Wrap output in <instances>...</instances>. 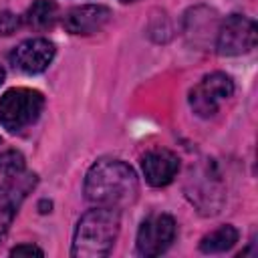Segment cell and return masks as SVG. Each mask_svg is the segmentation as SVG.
Returning a JSON list of instances; mask_svg holds the SVG:
<instances>
[{
  "label": "cell",
  "mask_w": 258,
  "mask_h": 258,
  "mask_svg": "<svg viewBox=\"0 0 258 258\" xmlns=\"http://www.w3.org/2000/svg\"><path fill=\"white\" fill-rule=\"evenodd\" d=\"M139 183L133 167L121 159H99L85 177V196L101 208L121 210L137 200Z\"/></svg>",
  "instance_id": "6da1fadb"
},
{
  "label": "cell",
  "mask_w": 258,
  "mask_h": 258,
  "mask_svg": "<svg viewBox=\"0 0 258 258\" xmlns=\"http://www.w3.org/2000/svg\"><path fill=\"white\" fill-rule=\"evenodd\" d=\"M119 234V210L95 206L81 216L75 236L71 256L75 258H101L107 256Z\"/></svg>",
  "instance_id": "7a4b0ae2"
},
{
  "label": "cell",
  "mask_w": 258,
  "mask_h": 258,
  "mask_svg": "<svg viewBox=\"0 0 258 258\" xmlns=\"http://www.w3.org/2000/svg\"><path fill=\"white\" fill-rule=\"evenodd\" d=\"M44 107L42 93L26 87H16L0 97V125L10 133H20L40 117Z\"/></svg>",
  "instance_id": "3957f363"
},
{
  "label": "cell",
  "mask_w": 258,
  "mask_h": 258,
  "mask_svg": "<svg viewBox=\"0 0 258 258\" xmlns=\"http://www.w3.org/2000/svg\"><path fill=\"white\" fill-rule=\"evenodd\" d=\"M234 93V83L226 73H210L206 75L191 91H189V107L191 111L202 117L210 119L218 113L220 105L230 99Z\"/></svg>",
  "instance_id": "277c9868"
},
{
  "label": "cell",
  "mask_w": 258,
  "mask_h": 258,
  "mask_svg": "<svg viewBox=\"0 0 258 258\" xmlns=\"http://www.w3.org/2000/svg\"><path fill=\"white\" fill-rule=\"evenodd\" d=\"M256 34H258L256 22L252 18L242 14H232L222 22L218 30L216 48L222 56L246 54L256 46Z\"/></svg>",
  "instance_id": "5b68a950"
},
{
  "label": "cell",
  "mask_w": 258,
  "mask_h": 258,
  "mask_svg": "<svg viewBox=\"0 0 258 258\" xmlns=\"http://www.w3.org/2000/svg\"><path fill=\"white\" fill-rule=\"evenodd\" d=\"M187 198L200 208L202 214H216L224 204L222 179L212 163L202 165L198 171H191Z\"/></svg>",
  "instance_id": "8992f818"
},
{
  "label": "cell",
  "mask_w": 258,
  "mask_h": 258,
  "mask_svg": "<svg viewBox=\"0 0 258 258\" xmlns=\"http://www.w3.org/2000/svg\"><path fill=\"white\" fill-rule=\"evenodd\" d=\"M175 220L167 214H155L141 222L137 232V252L141 256H159L175 240Z\"/></svg>",
  "instance_id": "52a82bcc"
},
{
  "label": "cell",
  "mask_w": 258,
  "mask_h": 258,
  "mask_svg": "<svg viewBox=\"0 0 258 258\" xmlns=\"http://www.w3.org/2000/svg\"><path fill=\"white\" fill-rule=\"evenodd\" d=\"M36 181H38L36 173L22 171L18 175L8 177V181L4 185H0V242L8 234L18 208L22 206L26 196L34 189Z\"/></svg>",
  "instance_id": "ba28073f"
},
{
  "label": "cell",
  "mask_w": 258,
  "mask_h": 258,
  "mask_svg": "<svg viewBox=\"0 0 258 258\" xmlns=\"http://www.w3.org/2000/svg\"><path fill=\"white\" fill-rule=\"evenodd\" d=\"M10 64L26 75L42 73L54 58V44L48 38H28L22 40L10 52Z\"/></svg>",
  "instance_id": "9c48e42d"
},
{
  "label": "cell",
  "mask_w": 258,
  "mask_h": 258,
  "mask_svg": "<svg viewBox=\"0 0 258 258\" xmlns=\"http://www.w3.org/2000/svg\"><path fill=\"white\" fill-rule=\"evenodd\" d=\"M111 20V10L101 4H85L71 8L64 18L62 26L71 34H95Z\"/></svg>",
  "instance_id": "30bf717a"
},
{
  "label": "cell",
  "mask_w": 258,
  "mask_h": 258,
  "mask_svg": "<svg viewBox=\"0 0 258 258\" xmlns=\"http://www.w3.org/2000/svg\"><path fill=\"white\" fill-rule=\"evenodd\" d=\"M141 167L149 185L163 187L171 183L175 173L179 171V157L169 149H151L149 153H145Z\"/></svg>",
  "instance_id": "8fae6325"
},
{
  "label": "cell",
  "mask_w": 258,
  "mask_h": 258,
  "mask_svg": "<svg viewBox=\"0 0 258 258\" xmlns=\"http://www.w3.org/2000/svg\"><path fill=\"white\" fill-rule=\"evenodd\" d=\"M58 18V6L52 0H34L28 10L22 14V24L32 30H46L52 28Z\"/></svg>",
  "instance_id": "7c38bea8"
},
{
  "label": "cell",
  "mask_w": 258,
  "mask_h": 258,
  "mask_svg": "<svg viewBox=\"0 0 258 258\" xmlns=\"http://www.w3.org/2000/svg\"><path fill=\"white\" fill-rule=\"evenodd\" d=\"M236 242H238V230L234 226L226 224V226H220L218 230L206 234L200 240V250L206 254H218V252L230 250Z\"/></svg>",
  "instance_id": "4fadbf2b"
},
{
  "label": "cell",
  "mask_w": 258,
  "mask_h": 258,
  "mask_svg": "<svg viewBox=\"0 0 258 258\" xmlns=\"http://www.w3.org/2000/svg\"><path fill=\"white\" fill-rule=\"evenodd\" d=\"M26 167V161H24V155L16 149H6L0 153V173L4 177H12V175H18L22 173Z\"/></svg>",
  "instance_id": "5bb4252c"
},
{
  "label": "cell",
  "mask_w": 258,
  "mask_h": 258,
  "mask_svg": "<svg viewBox=\"0 0 258 258\" xmlns=\"http://www.w3.org/2000/svg\"><path fill=\"white\" fill-rule=\"evenodd\" d=\"M22 24V16L14 14V12H0V34L8 36L12 32H16V28Z\"/></svg>",
  "instance_id": "9a60e30c"
},
{
  "label": "cell",
  "mask_w": 258,
  "mask_h": 258,
  "mask_svg": "<svg viewBox=\"0 0 258 258\" xmlns=\"http://www.w3.org/2000/svg\"><path fill=\"white\" fill-rule=\"evenodd\" d=\"M32 254L34 256H42L44 252L34 244H20V246H14L10 250V256H32Z\"/></svg>",
  "instance_id": "2e32d148"
},
{
  "label": "cell",
  "mask_w": 258,
  "mask_h": 258,
  "mask_svg": "<svg viewBox=\"0 0 258 258\" xmlns=\"http://www.w3.org/2000/svg\"><path fill=\"white\" fill-rule=\"evenodd\" d=\"M4 79H6V71L0 67V87H2V83H4Z\"/></svg>",
  "instance_id": "e0dca14e"
},
{
  "label": "cell",
  "mask_w": 258,
  "mask_h": 258,
  "mask_svg": "<svg viewBox=\"0 0 258 258\" xmlns=\"http://www.w3.org/2000/svg\"><path fill=\"white\" fill-rule=\"evenodd\" d=\"M121 2H125V4H127V2H135V0H121Z\"/></svg>",
  "instance_id": "ac0fdd59"
},
{
  "label": "cell",
  "mask_w": 258,
  "mask_h": 258,
  "mask_svg": "<svg viewBox=\"0 0 258 258\" xmlns=\"http://www.w3.org/2000/svg\"><path fill=\"white\" fill-rule=\"evenodd\" d=\"M0 141H2V137H0Z\"/></svg>",
  "instance_id": "d6986e66"
}]
</instances>
